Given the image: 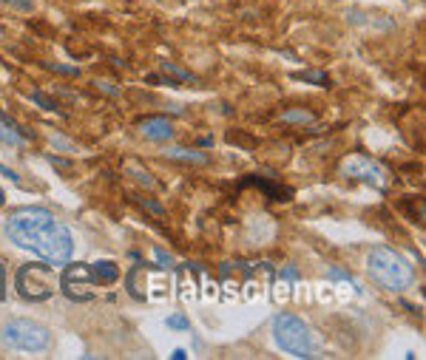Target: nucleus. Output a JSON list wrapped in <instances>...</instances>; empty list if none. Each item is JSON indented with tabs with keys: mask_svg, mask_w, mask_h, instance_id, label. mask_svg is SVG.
<instances>
[{
	"mask_svg": "<svg viewBox=\"0 0 426 360\" xmlns=\"http://www.w3.org/2000/svg\"><path fill=\"white\" fill-rule=\"evenodd\" d=\"M162 68H165V71H168V74H173V77H176V80H182V83H185V80H188V83H191V80H194V77H191V74H188V71H182V68H176V65H173V63H162Z\"/></svg>",
	"mask_w": 426,
	"mask_h": 360,
	"instance_id": "ddd939ff",
	"label": "nucleus"
},
{
	"mask_svg": "<svg viewBox=\"0 0 426 360\" xmlns=\"http://www.w3.org/2000/svg\"><path fill=\"white\" fill-rule=\"evenodd\" d=\"M168 327L171 329H188V318L185 315H171L168 318Z\"/></svg>",
	"mask_w": 426,
	"mask_h": 360,
	"instance_id": "dca6fc26",
	"label": "nucleus"
},
{
	"mask_svg": "<svg viewBox=\"0 0 426 360\" xmlns=\"http://www.w3.org/2000/svg\"><path fill=\"white\" fill-rule=\"evenodd\" d=\"M168 156L171 159H188V162H196V165L205 162V154H199L194 148H173V151H168Z\"/></svg>",
	"mask_w": 426,
	"mask_h": 360,
	"instance_id": "9b49d317",
	"label": "nucleus"
},
{
	"mask_svg": "<svg viewBox=\"0 0 426 360\" xmlns=\"http://www.w3.org/2000/svg\"><path fill=\"white\" fill-rule=\"evenodd\" d=\"M91 275H94V284H114L120 278V270L111 261H97L91 264Z\"/></svg>",
	"mask_w": 426,
	"mask_h": 360,
	"instance_id": "1a4fd4ad",
	"label": "nucleus"
},
{
	"mask_svg": "<svg viewBox=\"0 0 426 360\" xmlns=\"http://www.w3.org/2000/svg\"><path fill=\"white\" fill-rule=\"evenodd\" d=\"M6 236L52 267L68 264L74 256V238L46 207H17L6 219Z\"/></svg>",
	"mask_w": 426,
	"mask_h": 360,
	"instance_id": "f257e3e1",
	"label": "nucleus"
},
{
	"mask_svg": "<svg viewBox=\"0 0 426 360\" xmlns=\"http://www.w3.org/2000/svg\"><path fill=\"white\" fill-rule=\"evenodd\" d=\"M60 290L71 301H91L94 298V275L91 264H71L60 275Z\"/></svg>",
	"mask_w": 426,
	"mask_h": 360,
	"instance_id": "423d86ee",
	"label": "nucleus"
},
{
	"mask_svg": "<svg viewBox=\"0 0 426 360\" xmlns=\"http://www.w3.org/2000/svg\"><path fill=\"white\" fill-rule=\"evenodd\" d=\"M52 145L60 148V151H74V145H68L65 136H60V133H52Z\"/></svg>",
	"mask_w": 426,
	"mask_h": 360,
	"instance_id": "f3484780",
	"label": "nucleus"
},
{
	"mask_svg": "<svg viewBox=\"0 0 426 360\" xmlns=\"http://www.w3.org/2000/svg\"><path fill=\"white\" fill-rule=\"evenodd\" d=\"M0 139L6 142V145H15V148H20L23 145V136H20V131L9 122V120H0Z\"/></svg>",
	"mask_w": 426,
	"mask_h": 360,
	"instance_id": "9d476101",
	"label": "nucleus"
},
{
	"mask_svg": "<svg viewBox=\"0 0 426 360\" xmlns=\"http://www.w3.org/2000/svg\"><path fill=\"white\" fill-rule=\"evenodd\" d=\"M367 272H370V278L378 286H384V290H389V293H404V290H409V286L415 284L412 264L401 253L389 249V247L370 249V256H367Z\"/></svg>",
	"mask_w": 426,
	"mask_h": 360,
	"instance_id": "f03ea898",
	"label": "nucleus"
},
{
	"mask_svg": "<svg viewBox=\"0 0 426 360\" xmlns=\"http://www.w3.org/2000/svg\"><path fill=\"white\" fill-rule=\"evenodd\" d=\"M0 301H6V270L0 267Z\"/></svg>",
	"mask_w": 426,
	"mask_h": 360,
	"instance_id": "6ab92c4d",
	"label": "nucleus"
},
{
	"mask_svg": "<svg viewBox=\"0 0 426 360\" xmlns=\"http://www.w3.org/2000/svg\"><path fill=\"white\" fill-rule=\"evenodd\" d=\"M0 173H3V176H9V179H12V182H20V176H17L15 170H9V167H3V165H0Z\"/></svg>",
	"mask_w": 426,
	"mask_h": 360,
	"instance_id": "aec40b11",
	"label": "nucleus"
},
{
	"mask_svg": "<svg viewBox=\"0 0 426 360\" xmlns=\"http://www.w3.org/2000/svg\"><path fill=\"white\" fill-rule=\"evenodd\" d=\"M157 261H159V264H171V259H168V256H162L159 249H157Z\"/></svg>",
	"mask_w": 426,
	"mask_h": 360,
	"instance_id": "4be33fe9",
	"label": "nucleus"
},
{
	"mask_svg": "<svg viewBox=\"0 0 426 360\" xmlns=\"http://www.w3.org/2000/svg\"><path fill=\"white\" fill-rule=\"evenodd\" d=\"M34 97V102H38V105H43V108H49V111H54V114H60V108L54 105V102H49V99H43L40 94H31Z\"/></svg>",
	"mask_w": 426,
	"mask_h": 360,
	"instance_id": "a211bd4d",
	"label": "nucleus"
},
{
	"mask_svg": "<svg viewBox=\"0 0 426 360\" xmlns=\"http://www.w3.org/2000/svg\"><path fill=\"white\" fill-rule=\"evenodd\" d=\"M341 170H344L347 179H358V182H367V185H372L378 190L386 188V173H384V167L378 162H372L370 156H361V154L347 156L344 165H341Z\"/></svg>",
	"mask_w": 426,
	"mask_h": 360,
	"instance_id": "0eeeda50",
	"label": "nucleus"
},
{
	"mask_svg": "<svg viewBox=\"0 0 426 360\" xmlns=\"http://www.w3.org/2000/svg\"><path fill=\"white\" fill-rule=\"evenodd\" d=\"M97 88H102V91H109L111 97H117V94H120V91H117L114 85H109V83H97Z\"/></svg>",
	"mask_w": 426,
	"mask_h": 360,
	"instance_id": "412c9836",
	"label": "nucleus"
},
{
	"mask_svg": "<svg viewBox=\"0 0 426 360\" xmlns=\"http://www.w3.org/2000/svg\"><path fill=\"white\" fill-rule=\"evenodd\" d=\"M0 341L12 349H23V352H43L52 343V332L46 327L34 320H9L3 329H0Z\"/></svg>",
	"mask_w": 426,
	"mask_h": 360,
	"instance_id": "39448f33",
	"label": "nucleus"
},
{
	"mask_svg": "<svg viewBox=\"0 0 426 360\" xmlns=\"http://www.w3.org/2000/svg\"><path fill=\"white\" fill-rule=\"evenodd\" d=\"M139 131L145 133L148 139H154V142H162V139H171L173 136V125L165 120V117H151V120H145L139 125Z\"/></svg>",
	"mask_w": 426,
	"mask_h": 360,
	"instance_id": "6e6552de",
	"label": "nucleus"
},
{
	"mask_svg": "<svg viewBox=\"0 0 426 360\" xmlns=\"http://www.w3.org/2000/svg\"><path fill=\"white\" fill-rule=\"evenodd\" d=\"M3 3H6L9 9H15V12H31V9H34L31 0H3Z\"/></svg>",
	"mask_w": 426,
	"mask_h": 360,
	"instance_id": "2eb2a0df",
	"label": "nucleus"
},
{
	"mask_svg": "<svg viewBox=\"0 0 426 360\" xmlns=\"http://www.w3.org/2000/svg\"><path fill=\"white\" fill-rule=\"evenodd\" d=\"M0 204H3V193H0Z\"/></svg>",
	"mask_w": 426,
	"mask_h": 360,
	"instance_id": "5701e85b",
	"label": "nucleus"
},
{
	"mask_svg": "<svg viewBox=\"0 0 426 360\" xmlns=\"http://www.w3.org/2000/svg\"><path fill=\"white\" fill-rule=\"evenodd\" d=\"M15 286L26 301H49L57 293V275L49 261L43 264H23L15 275Z\"/></svg>",
	"mask_w": 426,
	"mask_h": 360,
	"instance_id": "20e7f679",
	"label": "nucleus"
},
{
	"mask_svg": "<svg viewBox=\"0 0 426 360\" xmlns=\"http://www.w3.org/2000/svg\"><path fill=\"white\" fill-rule=\"evenodd\" d=\"M128 170H131V173L139 179V182H145V188H154V185H157V179H154L148 170H139L136 165H128Z\"/></svg>",
	"mask_w": 426,
	"mask_h": 360,
	"instance_id": "f8f14e48",
	"label": "nucleus"
},
{
	"mask_svg": "<svg viewBox=\"0 0 426 360\" xmlns=\"http://www.w3.org/2000/svg\"><path fill=\"white\" fill-rule=\"evenodd\" d=\"M270 329H273V341L278 343V349H284L293 357H315V354H322V346H318L315 332L293 312L276 315Z\"/></svg>",
	"mask_w": 426,
	"mask_h": 360,
	"instance_id": "7ed1b4c3",
	"label": "nucleus"
},
{
	"mask_svg": "<svg viewBox=\"0 0 426 360\" xmlns=\"http://www.w3.org/2000/svg\"><path fill=\"white\" fill-rule=\"evenodd\" d=\"M281 120H284V122H310L313 114H310V111H287Z\"/></svg>",
	"mask_w": 426,
	"mask_h": 360,
	"instance_id": "4468645a",
	"label": "nucleus"
}]
</instances>
